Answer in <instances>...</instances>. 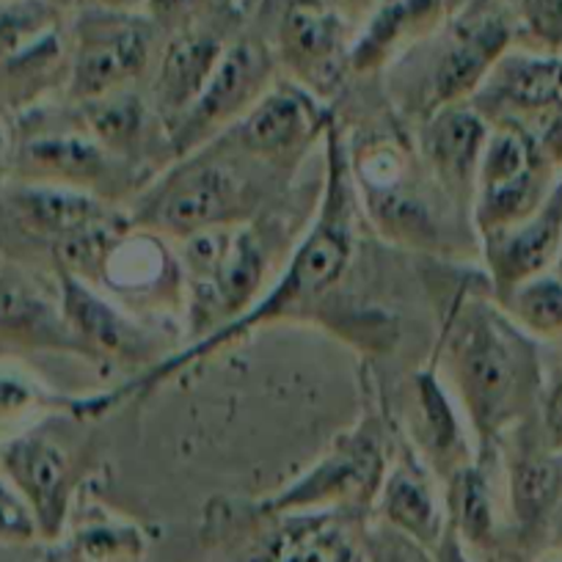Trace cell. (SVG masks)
<instances>
[{"instance_id":"e0dca14e","label":"cell","mask_w":562,"mask_h":562,"mask_svg":"<svg viewBox=\"0 0 562 562\" xmlns=\"http://www.w3.org/2000/svg\"><path fill=\"white\" fill-rule=\"evenodd\" d=\"M560 61L557 56L507 50L469 102L494 124L532 116L562 100Z\"/></svg>"},{"instance_id":"30bf717a","label":"cell","mask_w":562,"mask_h":562,"mask_svg":"<svg viewBox=\"0 0 562 562\" xmlns=\"http://www.w3.org/2000/svg\"><path fill=\"white\" fill-rule=\"evenodd\" d=\"M353 29L342 14L284 0L276 29V61L306 91L331 97L350 72V47L359 34Z\"/></svg>"},{"instance_id":"836d02e7","label":"cell","mask_w":562,"mask_h":562,"mask_svg":"<svg viewBox=\"0 0 562 562\" xmlns=\"http://www.w3.org/2000/svg\"><path fill=\"white\" fill-rule=\"evenodd\" d=\"M543 434L546 447L551 452H562V375L549 389V397L543 405Z\"/></svg>"},{"instance_id":"e575fe53","label":"cell","mask_w":562,"mask_h":562,"mask_svg":"<svg viewBox=\"0 0 562 562\" xmlns=\"http://www.w3.org/2000/svg\"><path fill=\"white\" fill-rule=\"evenodd\" d=\"M207 0H144L149 18L155 23H180V20L191 18Z\"/></svg>"},{"instance_id":"1f68e13d","label":"cell","mask_w":562,"mask_h":562,"mask_svg":"<svg viewBox=\"0 0 562 562\" xmlns=\"http://www.w3.org/2000/svg\"><path fill=\"white\" fill-rule=\"evenodd\" d=\"M36 532H40V524L29 502L18 494V488L0 483V540L20 543V540H31Z\"/></svg>"},{"instance_id":"cb8c5ba5","label":"cell","mask_w":562,"mask_h":562,"mask_svg":"<svg viewBox=\"0 0 562 562\" xmlns=\"http://www.w3.org/2000/svg\"><path fill=\"white\" fill-rule=\"evenodd\" d=\"M29 158L31 164L56 175L67 186L91 193L105 177H111V155L100 140L75 138V135L42 138L31 144Z\"/></svg>"},{"instance_id":"d4e9b609","label":"cell","mask_w":562,"mask_h":562,"mask_svg":"<svg viewBox=\"0 0 562 562\" xmlns=\"http://www.w3.org/2000/svg\"><path fill=\"white\" fill-rule=\"evenodd\" d=\"M83 116L102 147L113 155H130L149 133V113L144 102L124 91L83 102Z\"/></svg>"},{"instance_id":"f35d334b","label":"cell","mask_w":562,"mask_h":562,"mask_svg":"<svg viewBox=\"0 0 562 562\" xmlns=\"http://www.w3.org/2000/svg\"><path fill=\"white\" fill-rule=\"evenodd\" d=\"M557 276L562 279V246H560V254H557Z\"/></svg>"},{"instance_id":"f1b7e54d","label":"cell","mask_w":562,"mask_h":562,"mask_svg":"<svg viewBox=\"0 0 562 562\" xmlns=\"http://www.w3.org/2000/svg\"><path fill=\"white\" fill-rule=\"evenodd\" d=\"M562 474L554 458L549 456H521L510 467V499L518 521L524 527L540 521L557 494H560Z\"/></svg>"},{"instance_id":"8fae6325","label":"cell","mask_w":562,"mask_h":562,"mask_svg":"<svg viewBox=\"0 0 562 562\" xmlns=\"http://www.w3.org/2000/svg\"><path fill=\"white\" fill-rule=\"evenodd\" d=\"M331 122V113L317 105L315 94L290 80L270 86L229 133L248 158L284 166L295 164L315 135L328 130Z\"/></svg>"},{"instance_id":"277c9868","label":"cell","mask_w":562,"mask_h":562,"mask_svg":"<svg viewBox=\"0 0 562 562\" xmlns=\"http://www.w3.org/2000/svg\"><path fill=\"white\" fill-rule=\"evenodd\" d=\"M180 160L182 169L164 177L144 199L135 226L182 240L215 226L246 224L257 213L259 191L248 171L240 169V158L207 149Z\"/></svg>"},{"instance_id":"4dcf8cb0","label":"cell","mask_w":562,"mask_h":562,"mask_svg":"<svg viewBox=\"0 0 562 562\" xmlns=\"http://www.w3.org/2000/svg\"><path fill=\"white\" fill-rule=\"evenodd\" d=\"M529 34L549 50L562 47V0H518Z\"/></svg>"},{"instance_id":"7402d4cb","label":"cell","mask_w":562,"mask_h":562,"mask_svg":"<svg viewBox=\"0 0 562 562\" xmlns=\"http://www.w3.org/2000/svg\"><path fill=\"white\" fill-rule=\"evenodd\" d=\"M0 334L47 348H83L64 312L14 273H0Z\"/></svg>"},{"instance_id":"8d00e7d4","label":"cell","mask_w":562,"mask_h":562,"mask_svg":"<svg viewBox=\"0 0 562 562\" xmlns=\"http://www.w3.org/2000/svg\"><path fill=\"white\" fill-rule=\"evenodd\" d=\"M58 9H116V12H135L144 0H50Z\"/></svg>"},{"instance_id":"7a4b0ae2","label":"cell","mask_w":562,"mask_h":562,"mask_svg":"<svg viewBox=\"0 0 562 562\" xmlns=\"http://www.w3.org/2000/svg\"><path fill=\"white\" fill-rule=\"evenodd\" d=\"M452 386L483 456L532 397L538 361L518 326L483 301L458 306L447 326Z\"/></svg>"},{"instance_id":"4fadbf2b","label":"cell","mask_w":562,"mask_h":562,"mask_svg":"<svg viewBox=\"0 0 562 562\" xmlns=\"http://www.w3.org/2000/svg\"><path fill=\"white\" fill-rule=\"evenodd\" d=\"M491 122L472 105H445L422 122L419 155L458 210H472Z\"/></svg>"},{"instance_id":"d6986e66","label":"cell","mask_w":562,"mask_h":562,"mask_svg":"<svg viewBox=\"0 0 562 562\" xmlns=\"http://www.w3.org/2000/svg\"><path fill=\"white\" fill-rule=\"evenodd\" d=\"M450 12V0H381L350 47V72H378L428 40Z\"/></svg>"},{"instance_id":"ffe728a7","label":"cell","mask_w":562,"mask_h":562,"mask_svg":"<svg viewBox=\"0 0 562 562\" xmlns=\"http://www.w3.org/2000/svg\"><path fill=\"white\" fill-rule=\"evenodd\" d=\"M226 45L210 31H180L166 45L155 75V105L171 124L191 111L224 58Z\"/></svg>"},{"instance_id":"d6a6232c","label":"cell","mask_w":562,"mask_h":562,"mask_svg":"<svg viewBox=\"0 0 562 562\" xmlns=\"http://www.w3.org/2000/svg\"><path fill=\"white\" fill-rule=\"evenodd\" d=\"M80 549L89 560H116V557L138 554L140 543L135 529H94L80 538Z\"/></svg>"},{"instance_id":"f546056e","label":"cell","mask_w":562,"mask_h":562,"mask_svg":"<svg viewBox=\"0 0 562 562\" xmlns=\"http://www.w3.org/2000/svg\"><path fill=\"white\" fill-rule=\"evenodd\" d=\"M452 513H456L458 529L472 543H485L494 532V513H491V496L485 474L477 467L463 463L452 477Z\"/></svg>"},{"instance_id":"7c38bea8","label":"cell","mask_w":562,"mask_h":562,"mask_svg":"<svg viewBox=\"0 0 562 562\" xmlns=\"http://www.w3.org/2000/svg\"><path fill=\"white\" fill-rule=\"evenodd\" d=\"M386 477V458H383L381 428L375 422H367L339 441L337 450L317 463L306 477L290 485L284 494L265 502L262 510H306L315 505H331V502H364L378 494Z\"/></svg>"},{"instance_id":"d590c367","label":"cell","mask_w":562,"mask_h":562,"mask_svg":"<svg viewBox=\"0 0 562 562\" xmlns=\"http://www.w3.org/2000/svg\"><path fill=\"white\" fill-rule=\"evenodd\" d=\"M295 3H310V7L328 9V12L342 14V18L350 20L353 25H364L367 18L375 12V7L381 0H295Z\"/></svg>"},{"instance_id":"9a60e30c","label":"cell","mask_w":562,"mask_h":562,"mask_svg":"<svg viewBox=\"0 0 562 562\" xmlns=\"http://www.w3.org/2000/svg\"><path fill=\"white\" fill-rule=\"evenodd\" d=\"M0 463L9 483L34 510L40 532L47 538L61 532L72 494V461L67 450L47 436H20L3 447Z\"/></svg>"},{"instance_id":"6da1fadb","label":"cell","mask_w":562,"mask_h":562,"mask_svg":"<svg viewBox=\"0 0 562 562\" xmlns=\"http://www.w3.org/2000/svg\"><path fill=\"white\" fill-rule=\"evenodd\" d=\"M328 177H326V191H323L321 210H317V221L304 237L295 254L290 257L284 273L276 279L273 288L265 295H259L257 304L240 317H235L226 326L215 328L207 337L196 339L188 345L180 353H171L166 359L155 361L147 372L135 375L124 386L113 389L108 394H97V397L83 400L75 405L78 414L100 416L105 414L113 405L124 403L130 397H138L144 392H153L171 375L186 370L193 361L204 359V356L215 353L224 348L232 339L243 337V334L254 331V328L265 326V323L281 321V317L293 315V312L306 310L315 304L326 290H331L348 270L350 259L356 251V186L353 175H350V160L348 147H345L342 133L337 124H328Z\"/></svg>"},{"instance_id":"60d3db41","label":"cell","mask_w":562,"mask_h":562,"mask_svg":"<svg viewBox=\"0 0 562 562\" xmlns=\"http://www.w3.org/2000/svg\"><path fill=\"white\" fill-rule=\"evenodd\" d=\"M505 3H518V0H505Z\"/></svg>"},{"instance_id":"ac0fdd59","label":"cell","mask_w":562,"mask_h":562,"mask_svg":"<svg viewBox=\"0 0 562 562\" xmlns=\"http://www.w3.org/2000/svg\"><path fill=\"white\" fill-rule=\"evenodd\" d=\"M175 259L160 240V232L144 226L138 232L116 229L94 284H105L124 301H160L175 290V281H186L182 265Z\"/></svg>"},{"instance_id":"8992f818","label":"cell","mask_w":562,"mask_h":562,"mask_svg":"<svg viewBox=\"0 0 562 562\" xmlns=\"http://www.w3.org/2000/svg\"><path fill=\"white\" fill-rule=\"evenodd\" d=\"M510 42L513 18L505 0H469L467 9L436 40L408 111L425 122L439 108L472 100L494 64L510 50Z\"/></svg>"},{"instance_id":"484cf974","label":"cell","mask_w":562,"mask_h":562,"mask_svg":"<svg viewBox=\"0 0 562 562\" xmlns=\"http://www.w3.org/2000/svg\"><path fill=\"white\" fill-rule=\"evenodd\" d=\"M416 408L422 419V441L436 456V461H445L447 467L461 469L458 452L463 450V430L458 422L456 405L447 397L445 386L434 370H425L416 375Z\"/></svg>"},{"instance_id":"83f0119b","label":"cell","mask_w":562,"mask_h":562,"mask_svg":"<svg viewBox=\"0 0 562 562\" xmlns=\"http://www.w3.org/2000/svg\"><path fill=\"white\" fill-rule=\"evenodd\" d=\"M510 321L527 334L538 337H560L562 334V279L551 273H538L518 284L502 301Z\"/></svg>"},{"instance_id":"74e56055","label":"cell","mask_w":562,"mask_h":562,"mask_svg":"<svg viewBox=\"0 0 562 562\" xmlns=\"http://www.w3.org/2000/svg\"><path fill=\"white\" fill-rule=\"evenodd\" d=\"M441 562H467V560H463L461 549H458L456 540H452V538H447L445 543H441Z\"/></svg>"},{"instance_id":"2e32d148","label":"cell","mask_w":562,"mask_h":562,"mask_svg":"<svg viewBox=\"0 0 562 562\" xmlns=\"http://www.w3.org/2000/svg\"><path fill=\"white\" fill-rule=\"evenodd\" d=\"M61 279V312L78 342L91 356H111V359L140 361L153 359L155 342L138 323L130 321L116 304L94 293L89 281L78 279L69 270L58 273Z\"/></svg>"},{"instance_id":"4316f807","label":"cell","mask_w":562,"mask_h":562,"mask_svg":"<svg viewBox=\"0 0 562 562\" xmlns=\"http://www.w3.org/2000/svg\"><path fill=\"white\" fill-rule=\"evenodd\" d=\"M248 562H350V546L326 518H306L281 529L268 549Z\"/></svg>"},{"instance_id":"9c48e42d","label":"cell","mask_w":562,"mask_h":562,"mask_svg":"<svg viewBox=\"0 0 562 562\" xmlns=\"http://www.w3.org/2000/svg\"><path fill=\"white\" fill-rule=\"evenodd\" d=\"M155 20L116 9H86L72 56V97L80 102L122 91L149 67Z\"/></svg>"},{"instance_id":"5bb4252c","label":"cell","mask_w":562,"mask_h":562,"mask_svg":"<svg viewBox=\"0 0 562 562\" xmlns=\"http://www.w3.org/2000/svg\"><path fill=\"white\" fill-rule=\"evenodd\" d=\"M483 240V259L488 265L496 301H505L518 284L546 273L562 246V180L557 182L529 218L494 232Z\"/></svg>"},{"instance_id":"ab89813d","label":"cell","mask_w":562,"mask_h":562,"mask_svg":"<svg viewBox=\"0 0 562 562\" xmlns=\"http://www.w3.org/2000/svg\"><path fill=\"white\" fill-rule=\"evenodd\" d=\"M560 94H562V61H560Z\"/></svg>"},{"instance_id":"5b68a950","label":"cell","mask_w":562,"mask_h":562,"mask_svg":"<svg viewBox=\"0 0 562 562\" xmlns=\"http://www.w3.org/2000/svg\"><path fill=\"white\" fill-rule=\"evenodd\" d=\"M180 265L202 339L257 304L268 254L251 226L229 224L182 237Z\"/></svg>"},{"instance_id":"3957f363","label":"cell","mask_w":562,"mask_h":562,"mask_svg":"<svg viewBox=\"0 0 562 562\" xmlns=\"http://www.w3.org/2000/svg\"><path fill=\"white\" fill-rule=\"evenodd\" d=\"M350 175L378 235L414 251H447V224L434 193H445L436 180H425L428 166L411 153L400 135H372L348 149ZM447 196V193H445ZM452 202V199H450Z\"/></svg>"},{"instance_id":"603a6c76","label":"cell","mask_w":562,"mask_h":562,"mask_svg":"<svg viewBox=\"0 0 562 562\" xmlns=\"http://www.w3.org/2000/svg\"><path fill=\"white\" fill-rule=\"evenodd\" d=\"M383 513L389 521L419 543L430 546L441 538V513L428 480L403 463L383 480Z\"/></svg>"},{"instance_id":"44dd1931","label":"cell","mask_w":562,"mask_h":562,"mask_svg":"<svg viewBox=\"0 0 562 562\" xmlns=\"http://www.w3.org/2000/svg\"><path fill=\"white\" fill-rule=\"evenodd\" d=\"M14 207L31 229L56 237V240L113 221L111 210L94 193L72 186L23 188V191L14 193Z\"/></svg>"},{"instance_id":"52a82bcc","label":"cell","mask_w":562,"mask_h":562,"mask_svg":"<svg viewBox=\"0 0 562 562\" xmlns=\"http://www.w3.org/2000/svg\"><path fill=\"white\" fill-rule=\"evenodd\" d=\"M551 166L516 124H496L485 144L474 191V229L480 237L529 218L549 196Z\"/></svg>"},{"instance_id":"ba28073f","label":"cell","mask_w":562,"mask_h":562,"mask_svg":"<svg viewBox=\"0 0 562 562\" xmlns=\"http://www.w3.org/2000/svg\"><path fill=\"white\" fill-rule=\"evenodd\" d=\"M273 75L276 56L268 45L240 40L226 47L218 69L191 111L171 124V155L177 160L188 158L221 130L235 127L273 86Z\"/></svg>"}]
</instances>
